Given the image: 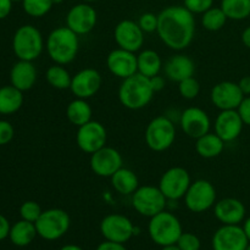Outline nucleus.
<instances>
[{
    "label": "nucleus",
    "instance_id": "nucleus-1",
    "mask_svg": "<svg viewBox=\"0 0 250 250\" xmlns=\"http://www.w3.org/2000/svg\"><path fill=\"white\" fill-rule=\"evenodd\" d=\"M159 38L172 50H183L193 42L195 34L194 14L185 6H168L158 15Z\"/></svg>",
    "mask_w": 250,
    "mask_h": 250
},
{
    "label": "nucleus",
    "instance_id": "nucleus-2",
    "mask_svg": "<svg viewBox=\"0 0 250 250\" xmlns=\"http://www.w3.org/2000/svg\"><path fill=\"white\" fill-rule=\"evenodd\" d=\"M45 48L54 62L59 65H68L78 54V34L71 31L67 26L58 27L49 33Z\"/></svg>",
    "mask_w": 250,
    "mask_h": 250
},
{
    "label": "nucleus",
    "instance_id": "nucleus-3",
    "mask_svg": "<svg viewBox=\"0 0 250 250\" xmlns=\"http://www.w3.org/2000/svg\"><path fill=\"white\" fill-rule=\"evenodd\" d=\"M154 94L150 80L138 72L122 81L119 88L120 103L128 110H141L148 106Z\"/></svg>",
    "mask_w": 250,
    "mask_h": 250
},
{
    "label": "nucleus",
    "instance_id": "nucleus-4",
    "mask_svg": "<svg viewBox=\"0 0 250 250\" xmlns=\"http://www.w3.org/2000/svg\"><path fill=\"white\" fill-rule=\"evenodd\" d=\"M148 232L154 243L160 247H166L177 243L178 238L183 233V229L178 217L172 212L164 210L150 217Z\"/></svg>",
    "mask_w": 250,
    "mask_h": 250
},
{
    "label": "nucleus",
    "instance_id": "nucleus-5",
    "mask_svg": "<svg viewBox=\"0 0 250 250\" xmlns=\"http://www.w3.org/2000/svg\"><path fill=\"white\" fill-rule=\"evenodd\" d=\"M44 41L41 31L32 24L19 27L12 38V50L19 60L34 61L41 56Z\"/></svg>",
    "mask_w": 250,
    "mask_h": 250
},
{
    "label": "nucleus",
    "instance_id": "nucleus-6",
    "mask_svg": "<svg viewBox=\"0 0 250 250\" xmlns=\"http://www.w3.org/2000/svg\"><path fill=\"white\" fill-rule=\"evenodd\" d=\"M37 233L45 241H56L67 233L71 225L70 215L62 209L53 208L42 212L34 222Z\"/></svg>",
    "mask_w": 250,
    "mask_h": 250
},
{
    "label": "nucleus",
    "instance_id": "nucleus-7",
    "mask_svg": "<svg viewBox=\"0 0 250 250\" xmlns=\"http://www.w3.org/2000/svg\"><path fill=\"white\" fill-rule=\"evenodd\" d=\"M144 138L153 151H165L175 143L176 127L168 117L158 116L148 124Z\"/></svg>",
    "mask_w": 250,
    "mask_h": 250
},
{
    "label": "nucleus",
    "instance_id": "nucleus-8",
    "mask_svg": "<svg viewBox=\"0 0 250 250\" xmlns=\"http://www.w3.org/2000/svg\"><path fill=\"white\" fill-rule=\"evenodd\" d=\"M165 195L155 186H142L132 194V207L142 216L153 217L166 208Z\"/></svg>",
    "mask_w": 250,
    "mask_h": 250
},
{
    "label": "nucleus",
    "instance_id": "nucleus-9",
    "mask_svg": "<svg viewBox=\"0 0 250 250\" xmlns=\"http://www.w3.org/2000/svg\"><path fill=\"white\" fill-rule=\"evenodd\" d=\"M186 207L189 211L200 214L211 209L216 203V189L208 180H197L190 183L185 195Z\"/></svg>",
    "mask_w": 250,
    "mask_h": 250
},
{
    "label": "nucleus",
    "instance_id": "nucleus-10",
    "mask_svg": "<svg viewBox=\"0 0 250 250\" xmlns=\"http://www.w3.org/2000/svg\"><path fill=\"white\" fill-rule=\"evenodd\" d=\"M192 180L186 168L175 166L163 173L159 182V188L167 200H180L185 198Z\"/></svg>",
    "mask_w": 250,
    "mask_h": 250
},
{
    "label": "nucleus",
    "instance_id": "nucleus-11",
    "mask_svg": "<svg viewBox=\"0 0 250 250\" xmlns=\"http://www.w3.org/2000/svg\"><path fill=\"white\" fill-rule=\"evenodd\" d=\"M100 232L105 241L125 244L136 233L133 224L128 217L120 214L106 215L100 222Z\"/></svg>",
    "mask_w": 250,
    "mask_h": 250
},
{
    "label": "nucleus",
    "instance_id": "nucleus-12",
    "mask_svg": "<svg viewBox=\"0 0 250 250\" xmlns=\"http://www.w3.org/2000/svg\"><path fill=\"white\" fill-rule=\"evenodd\" d=\"M106 128L100 122L92 120L83 126L78 127L76 143L83 153L92 155L93 153L106 146Z\"/></svg>",
    "mask_w": 250,
    "mask_h": 250
},
{
    "label": "nucleus",
    "instance_id": "nucleus-13",
    "mask_svg": "<svg viewBox=\"0 0 250 250\" xmlns=\"http://www.w3.org/2000/svg\"><path fill=\"white\" fill-rule=\"evenodd\" d=\"M90 168L99 177L110 178L122 167L124 159L119 150L111 146H103L90 155Z\"/></svg>",
    "mask_w": 250,
    "mask_h": 250
},
{
    "label": "nucleus",
    "instance_id": "nucleus-14",
    "mask_svg": "<svg viewBox=\"0 0 250 250\" xmlns=\"http://www.w3.org/2000/svg\"><path fill=\"white\" fill-rule=\"evenodd\" d=\"M97 11L87 2L75 5L68 10L66 15V26L78 36L92 32L97 26Z\"/></svg>",
    "mask_w": 250,
    "mask_h": 250
},
{
    "label": "nucleus",
    "instance_id": "nucleus-15",
    "mask_svg": "<svg viewBox=\"0 0 250 250\" xmlns=\"http://www.w3.org/2000/svg\"><path fill=\"white\" fill-rule=\"evenodd\" d=\"M249 241L239 225H222L212 237L214 250H246Z\"/></svg>",
    "mask_w": 250,
    "mask_h": 250
},
{
    "label": "nucleus",
    "instance_id": "nucleus-16",
    "mask_svg": "<svg viewBox=\"0 0 250 250\" xmlns=\"http://www.w3.org/2000/svg\"><path fill=\"white\" fill-rule=\"evenodd\" d=\"M114 38L119 48L137 53L144 44V32L138 22L132 20H124L115 27Z\"/></svg>",
    "mask_w": 250,
    "mask_h": 250
},
{
    "label": "nucleus",
    "instance_id": "nucleus-17",
    "mask_svg": "<svg viewBox=\"0 0 250 250\" xmlns=\"http://www.w3.org/2000/svg\"><path fill=\"white\" fill-rule=\"evenodd\" d=\"M180 125L185 134H187L189 138L198 139L199 137L209 133L211 121L207 111L200 107L192 106L181 114Z\"/></svg>",
    "mask_w": 250,
    "mask_h": 250
},
{
    "label": "nucleus",
    "instance_id": "nucleus-18",
    "mask_svg": "<svg viewBox=\"0 0 250 250\" xmlns=\"http://www.w3.org/2000/svg\"><path fill=\"white\" fill-rule=\"evenodd\" d=\"M246 95L239 88L238 83L231 81H224L214 85L211 89V102L217 109L222 110H237L242 100Z\"/></svg>",
    "mask_w": 250,
    "mask_h": 250
},
{
    "label": "nucleus",
    "instance_id": "nucleus-19",
    "mask_svg": "<svg viewBox=\"0 0 250 250\" xmlns=\"http://www.w3.org/2000/svg\"><path fill=\"white\" fill-rule=\"evenodd\" d=\"M102 83L103 78L99 71L95 68H83L72 76L70 89L76 98L89 99L99 92Z\"/></svg>",
    "mask_w": 250,
    "mask_h": 250
},
{
    "label": "nucleus",
    "instance_id": "nucleus-20",
    "mask_svg": "<svg viewBox=\"0 0 250 250\" xmlns=\"http://www.w3.org/2000/svg\"><path fill=\"white\" fill-rule=\"evenodd\" d=\"M106 66L115 77L121 80H126L138 72L136 54L121 48L110 51L106 58Z\"/></svg>",
    "mask_w": 250,
    "mask_h": 250
},
{
    "label": "nucleus",
    "instance_id": "nucleus-21",
    "mask_svg": "<svg viewBox=\"0 0 250 250\" xmlns=\"http://www.w3.org/2000/svg\"><path fill=\"white\" fill-rule=\"evenodd\" d=\"M243 121L237 110H222L215 120V133L225 142H233L243 131Z\"/></svg>",
    "mask_w": 250,
    "mask_h": 250
},
{
    "label": "nucleus",
    "instance_id": "nucleus-22",
    "mask_svg": "<svg viewBox=\"0 0 250 250\" xmlns=\"http://www.w3.org/2000/svg\"><path fill=\"white\" fill-rule=\"evenodd\" d=\"M214 214L222 225H239L246 217V207L236 198H224L215 203Z\"/></svg>",
    "mask_w": 250,
    "mask_h": 250
},
{
    "label": "nucleus",
    "instance_id": "nucleus-23",
    "mask_svg": "<svg viewBox=\"0 0 250 250\" xmlns=\"http://www.w3.org/2000/svg\"><path fill=\"white\" fill-rule=\"evenodd\" d=\"M10 82L21 92L32 89L37 82V68L33 61H17L10 71Z\"/></svg>",
    "mask_w": 250,
    "mask_h": 250
},
{
    "label": "nucleus",
    "instance_id": "nucleus-24",
    "mask_svg": "<svg viewBox=\"0 0 250 250\" xmlns=\"http://www.w3.org/2000/svg\"><path fill=\"white\" fill-rule=\"evenodd\" d=\"M194 61L187 55L177 54L172 56L165 65V75L172 82L180 83L181 81L194 76Z\"/></svg>",
    "mask_w": 250,
    "mask_h": 250
},
{
    "label": "nucleus",
    "instance_id": "nucleus-25",
    "mask_svg": "<svg viewBox=\"0 0 250 250\" xmlns=\"http://www.w3.org/2000/svg\"><path fill=\"white\" fill-rule=\"evenodd\" d=\"M225 149V142L216 133L204 134L195 139V150L204 159H214L221 155Z\"/></svg>",
    "mask_w": 250,
    "mask_h": 250
},
{
    "label": "nucleus",
    "instance_id": "nucleus-26",
    "mask_svg": "<svg viewBox=\"0 0 250 250\" xmlns=\"http://www.w3.org/2000/svg\"><path fill=\"white\" fill-rule=\"evenodd\" d=\"M111 186L122 195H132L139 188V181L136 173L129 168L121 167L110 177Z\"/></svg>",
    "mask_w": 250,
    "mask_h": 250
},
{
    "label": "nucleus",
    "instance_id": "nucleus-27",
    "mask_svg": "<svg viewBox=\"0 0 250 250\" xmlns=\"http://www.w3.org/2000/svg\"><path fill=\"white\" fill-rule=\"evenodd\" d=\"M92 107L87 99L76 98L66 107V117L76 127H81L92 121Z\"/></svg>",
    "mask_w": 250,
    "mask_h": 250
},
{
    "label": "nucleus",
    "instance_id": "nucleus-28",
    "mask_svg": "<svg viewBox=\"0 0 250 250\" xmlns=\"http://www.w3.org/2000/svg\"><path fill=\"white\" fill-rule=\"evenodd\" d=\"M22 93L11 84L0 88V114L11 115L19 111L23 104Z\"/></svg>",
    "mask_w": 250,
    "mask_h": 250
},
{
    "label": "nucleus",
    "instance_id": "nucleus-29",
    "mask_svg": "<svg viewBox=\"0 0 250 250\" xmlns=\"http://www.w3.org/2000/svg\"><path fill=\"white\" fill-rule=\"evenodd\" d=\"M137 65H138V73L151 78L160 73L163 61L155 50L146 49L137 55Z\"/></svg>",
    "mask_w": 250,
    "mask_h": 250
},
{
    "label": "nucleus",
    "instance_id": "nucleus-30",
    "mask_svg": "<svg viewBox=\"0 0 250 250\" xmlns=\"http://www.w3.org/2000/svg\"><path fill=\"white\" fill-rule=\"evenodd\" d=\"M37 236L38 233H37L36 225L33 222L20 220L14 226H11L9 238L15 246L26 247L31 244Z\"/></svg>",
    "mask_w": 250,
    "mask_h": 250
},
{
    "label": "nucleus",
    "instance_id": "nucleus-31",
    "mask_svg": "<svg viewBox=\"0 0 250 250\" xmlns=\"http://www.w3.org/2000/svg\"><path fill=\"white\" fill-rule=\"evenodd\" d=\"M45 78L46 82H48L51 87L59 90L70 89L71 81H72L70 72L63 67V65H59V63L50 66V67L46 70Z\"/></svg>",
    "mask_w": 250,
    "mask_h": 250
},
{
    "label": "nucleus",
    "instance_id": "nucleus-32",
    "mask_svg": "<svg viewBox=\"0 0 250 250\" xmlns=\"http://www.w3.org/2000/svg\"><path fill=\"white\" fill-rule=\"evenodd\" d=\"M220 7L229 20L241 21L250 16V0H221Z\"/></svg>",
    "mask_w": 250,
    "mask_h": 250
},
{
    "label": "nucleus",
    "instance_id": "nucleus-33",
    "mask_svg": "<svg viewBox=\"0 0 250 250\" xmlns=\"http://www.w3.org/2000/svg\"><path fill=\"white\" fill-rule=\"evenodd\" d=\"M227 20L229 19L221 7H210L208 11L203 14L202 24L207 31L217 32L224 28Z\"/></svg>",
    "mask_w": 250,
    "mask_h": 250
},
{
    "label": "nucleus",
    "instance_id": "nucleus-34",
    "mask_svg": "<svg viewBox=\"0 0 250 250\" xmlns=\"http://www.w3.org/2000/svg\"><path fill=\"white\" fill-rule=\"evenodd\" d=\"M23 10L32 17H43L53 7V0H23Z\"/></svg>",
    "mask_w": 250,
    "mask_h": 250
},
{
    "label": "nucleus",
    "instance_id": "nucleus-35",
    "mask_svg": "<svg viewBox=\"0 0 250 250\" xmlns=\"http://www.w3.org/2000/svg\"><path fill=\"white\" fill-rule=\"evenodd\" d=\"M178 92H180L181 97L185 99H195L200 93V84L197 78H194L193 76V77L186 78L178 83Z\"/></svg>",
    "mask_w": 250,
    "mask_h": 250
},
{
    "label": "nucleus",
    "instance_id": "nucleus-36",
    "mask_svg": "<svg viewBox=\"0 0 250 250\" xmlns=\"http://www.w3.org/2000/svg\"><path fill=\"white\" fill-rule=\"evenodd\" d=\"M42 212H43V210H42L41 205L33 200H27L20 207V215H21L22 220L33 222V224L39 219Z\"/></svg>",
    "mask_w": 250,
    "mask_h": 250
},
{
    "label": "nucleus",
    "instance_id": "nucleus-37",
    "mask_svg": "<svg viewBox=\"0 0 250 250\" xmlns=\"http://www.w3.org/2000/svg\"><path fill=\"white\" fill-rule=\"evenodd\" d=\"M176 246L181 250H200L202 243H200L199 237L195 236L190 232H183L178 238Z\"/></svg>",
    "mask_w": 250,
    "mask_h": 250
},
{
    "label": "nucleus",
    "instance_id": "nucleus-38",
    "mask_svg": "<svg viewBox=\"0 0 250 250\" xmlns=\"http://www.w3.org/2000/svg\"><path fill=\"white\" fill-rule=\"evenodd\" d=\"M138 24L144 33H153L158 29V16L151 12H146L139 17Z\"/></svg>",
    "mask_w": 250,
    "mask_h": 250
},
{
    "label": "nucleus",
    "instance_id": "nucleus-39",
    "mask_svg": "<svg viewBox=\"0 0 250 250\" xmlns=\"http://www.w3.org/2000/svg\"><path fill=\"white\" fill-rule=\"evenodd\" d=\"M214 0H185L183 6L187 7L192 14H204L212 7Z\"/></svg>",
    "mask_w": 250,
    "mask_h": 250
},
{
    "label": "nucleus",
    "instance_id": "nucleus-40",
    "mask_svg": "<svg viewBox=\"0 0 250 250\" xmlns=\"http://www.w3.org/2000/svg\"><path fill=\"white\" fill-rule=\"evenodd\" d=\"M15 129L9 121L0 120V146L10 143L14 138Z\"/></svg>",
    "mask_w": 250,
    "mask_h": 250
},
{
    "label": "nucleus",
    "instance_id": "nucleus-41",
    "mask_svg": "<svg viewBox=\"0 0 250 250\" xmlns=\"http://www.w3.org/2000/svg\"><path fill=\"white\" fill-rule=\"evenodd\" d=\"M237 111H238L243 124L250 126V95L244 97V99L242 100V103L239 104Z\"/></svg>",
    "mask_w": 250,
    "mask_h": 250
},
{
    "label": "nucleus",
    "instance_id": "nucleus-42",
    "mask_svg": "<svg viewBox=\"0 0 250 250\" xmlns=\"http://www.w3.org/2000/svg\"><path fill=\"white\" fill-rule=\"evenodd\" d=\"M10 229H11V226H10L9 220L4 215L0 214V241H4L9 237Z\"/></svg>",
    "mask_w": 250,
    "mask_h": 250
},
{
    "label": "nucleus",
    "instance_id": "nucleus-43",
    "mask_svg": "<svg viewBox=\"0 0 250 250\" xmlns=\"http://www.w3.org/2000/svg\"><path fill=\"white\" fill-rule=\"evenodd\" d=\"M149 80H150L151 88H153V90L155 93L161 92V90H163L164 88H165L166 82H165V78H164L163 76L156 75V76H154V77L149 78Z\"/></svg>",
    "mask_w": 250,
    "mask_h": 250
},
{
    "label": "nucleus",
    "instance_id": "nucleus-44",
    "mask_svg": "<svg viewBox=\"0 0 250 250\" xmlns=\"http://www.w3.org/2000/svg\"><path fill=\"white\" fill-rule=\"evenodd\" d=\"M97 250H127V249L122 243H117V242H111V241H105L98 246Z\"/></svg>",
    "mask_w": 250,
    "mask_h": 250
},
{
    "label": "nucleus",
    "instance_id": "nucleus-45",
    "mask_svg": "<svg viewBox=\"0 0 250 250\" xmlns=\"http://www.w3.org/2000/svg\"><path fill=\"white\" fill-rule=\"evenodd\" d=\"M12 9V0H0V20L6 19Z\"/></svg>",
    "mask_w": 250,
    "mask_h": 250
},
{
    "label": "nucleus",
    "instance_id": "nucleus-46",
    "mask_svg": "<svg viewBox=\"0 0 250 250\" xmlns=\"http://www.w3.org/2000/svg\"><path fill=\"white\" fill-rule=\"evenodd\" d=\"M238 85L246 97L250 95V76H244V77H242L241 80H239Z\"/></svg>",
    "mask_w": 250,
    "mask_h": 250
},
{
    "label": "nucleus",
    "instance_id": "nucleus-47",
    "mask_svg": "<svg viewBox=\"0 0 250 250\" xmlns=\"http://www.w3.org/2000/svg\"><path fill=\"white\" fill-rule=\"evenodd\" d=\"M242 42H243V44L247 48L250 49V26L247 27L243 31V33H242Z\"/></svg>",
    "mask_w": 250,
    "mask_h": 250
},
{
    "label": "nucleus",
    "instance_id": "nucleus-48",
    "mask_svg": "<svg viewBox=\"0 0 250 250\" xmlns=\"http://www.w3.org/2000/svg\"><path fill=\"white\" fill-rule=\"evenodd\" d=\"M243 229H244V232H246V236H247V238H248V241L250 243V217H248V219L244 221Z\"/></svg>",
    "mask_w": 250,
    "mask_h": 250
},
{
    "label": "nucleus",
    "instance_id": "nucleus-49",
    "mask_svg": "<svg viewBox=\"0 0 250 250\" xmlns=\"http://www.w3.org/2000/svg\"><path fill=\"white\" fill-rule=\"evenodd\" d=\"M60 250H84V249L76 246V244H66V246H63Z\"/></svg>",
    "mask_w": 250,
    "mask_h": 250
},
{
    "label": "nucleus",
    "instance_id": "nucleus-50",
    "mask_svg": "<svg viewBox=\"0 0 250 250\" xmlns=\"http://www.w3.org/2000/svg\"><path fill=\"white\" fill-rule=\"evenodd\" d=\"M161 250H181L180 248H178L176 244H172V246H166V247H163L161 248Z\"/></svg>",
    "mask_w": 250,
    "mask_h": 250
},
{
    "label": "nucleus",
    "instance_id": "nucleus-51",
    "mask_svg": "<svg viewBox=\"0 0 250 250\" xmlns=\"http://www.w3.org/2000/svg\"><path fill=\"white\" fill-rule=\"evenodd\" d=\"M53 1H54V4H61L63 0H53Z\"/></svg>",
    "mask_w": 250,
    "mask_h": 250
},
{
    "label": "nucleus",
    "instance_id": "nucleus-52",
    "mask_svg": "<svg viewBox=\"0 0 250 250\" xmlns=\"http://www.w3.org/2000/svg\"><path fill=\"white\" fill-rule=\"evenodd\" d=\"M83 1H85V2H92V1H97V0H83Z\"/></svg>",
    "mask_w": 250,
    "mask_h": 250
},
{
    "label": "nucleus",
    "instance_id": "nucleus-53",
    "mask_svg": "<svg viewBox=\"0 0 250 250\" xmlns=\"http://www.w3.org/2000/svg\"><path fill=\"white\" fill-rule=\"evenodd\" d=\"M19 1H23V0H12V2H19Z\"/></svg>",
    "mask_w": 250,
    "mask_h": 250
},
{
    "label": "nucleus",
    "instance_id": "nucleus-54",
    "mask_svg": "<svg viewBox=\"0 0 250 250\" xmlns=\"http://www.w3.org/2000/svg\"><path fill=\"white\" fill-rule=\"evenodd\" d=\"M246 250H250V243H249V246L247 247V249H246Z\"/></svg>",
    "mask_w": 250,
    "mask_h": 250
}]
</instances>
